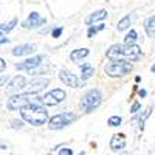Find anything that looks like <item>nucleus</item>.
I'll return each instance as SVG.
<instances>
[{
  "label": "nucleus",
  "mask_w": 155,
  "mask_h": 155,
  "mask_svg": "<svg viewBox=\"0 0 155 155\" xmlns=\"http://www.w3.org/2000/svg\"><path fill=\"white\" fill-rule=\"evenodd\" d=\"M20 116L25 123L34 127H41L48 123V112L41 102H31V104L20 109Z\"/></svg>",
  "instance_id": "obj_1"
},
{
  "label": "nucleus",
  "mask_w": 155,
  "mask_h": 155,
  "mask_svg": "<svg viewBox=\"0 0 155 155\" xmlns=\"http://www.w3.org/2000/svg\"><path fill=\"white\" fill-rule=\"evenodd\" d=\"M31 102H41L42 104V96H37V93H17L12 95L6 101V109L8 110H20L25 106L31 104Z\"/></svg>",
  "instance_id": "obj_2"
},
{
  "label": "nucleus",
  "mask_w": 155,
  "mask_h": 155,
  "mask_svg": "<svg viewBox=\"0 0 155 155\" xmlns=\"http://www.w3.org/2000/svg\"><path fill=\"white\" fill-rule=\"evenodd\" d=\"M132 68H134V65L130 64V61H127V59H115V61H110V62L106 64L104 71L110 78H123V76L130 73Z\"/></svg>",
  "instance_id": "obj_3"
},
{
  "label": "nucleus",
  "mask_w": 155,
  "mask_h": 155,
  "mask_svg": "<svg viewBox=\"0 0 155 155\" xmlns=\"http://www.w3.org/2000/svg\"><path fill=\"white\" fill-rule=\"evenodd\" d=\"M102 102V93L101 90L98 88H92L81 98V102H79V107L84 113H92L93 110H96Z\"/></svg>",
  "instance_id": "obj_4"
},
{
  "label": "nucleus",
  "mask_w": 155,
  "mask_h": 155,
  "mask_svg": "<svg viewBox=\"0 0 155 155\" xmlns=\"http://www.w3.org/2000/svg\"><path fill=\"white\" fill-rule=\"evenodd\" d=\"M78 120V115L73 113V112H62V113H58L54 116L48 118V127L50 130H61V129L70 126L71 123H74Z\"/></svg>",
  "instance_id": "obj_5"
},
{
  "label": "nucleus",
  "mask_w": 155,
  "mask_h": 155,
  "mask_svg": "<svg viewBox=\"0 0 155 155\" xmlns=\"http://www.w3.org/2000/svg\"><path fill=\"white\" fill-rule=\"evenodd\" d=\"M67 98V93H65V90H62V88H53V90H50V92H47L44 96H42V104L44 106H58L61 104L62 101H65Z\"/></svg>",
  "instance_id": "obj_6"
},
{
  "label": "nucleus",
  "mask_w": 155,
  "mask_h": 155,
  "mask_svg": "<svg viewBox=\"0 0 155 155\" xmlns=\"http://www.w3.org/2000/svg\"><path fill=\"white\" fill-rule=\"evenodd\" d=\"M47 23V20L39 14V12H36V11H33L31 14L23 20V23H22V27L23 28H27V30H36V28H41L42 25H45Z\"/></svg>",
  "instance_id": "obj_7"
},
{
  "label": "nucleus",
  "mask_w": 155,
  "mask_h": 155,
  "mask_svg": "<svg viewBox=\"0 0 155 155\" xmlns=\"http://www.w3.org/2000/svg\"><path fill=\"white\" fill-rule=\"evenodd\" d=\"M42 61H44V56L37 54V56H33V58L25 59V61H23V62H20V64H16L14 67H16L17 70H27V71H33V70H36L37 67H41Z\"/></svg>",
  "instance_id": "obj_8"
},
{
  "label": "nucleus",
  "mask_w": 155,
  "mask_h": 155,
  "mask_svg": "<svg viewBox=\"0 0 155 155\" xmlns=\"http://www.w3.org/2000/svg\"><path fill=\"white\" fill-rule=\"evenodd\" d=\"M106 58L109 61L126 59V44H115V45L109 47V50L106 51Z\"/></svg>",
  "instance_id": "obj_9"
},
{
  "label": "nucleus",
  "mask_w": 155,
  "mask_h": 155,
  "mask_svg": "<svg viewBox=\"0 0 155 155\" xmlns=\"http://www.w3.org/2000/svg\"><path fill=\"white\" fill-rule=\"evenodd\" d=\"M59 79L65 84V85H68V87H71V88H78L81 85V79L78 78L74 73H71V71H68V70H61L59 71Z\"/></svg>",
  "instance_id": "obj_10"
},
{
  "label": "nucleus",
  "mask_w": 155,
  "mask_h": 155,
  "mask_svg": "<svg viewBox=\"0 0 155 155\" xmlns=\"http://www.w3.org/2000/svg\"><path fill=\"white\" fill-rule=\"evenodd\" d=\"M48 84H50L48 78H36V79H31L27 85H25V88H27L30 93H39V92H41V90H44Z\"/></svg>",
  "instance_id": "obj_11"
},
{
  "label": "nucleus",
  "mask_w": 155,
  "mask_h": 155,
  "mask_svg": "<svg viewBox=\"0 0 155 155\" xmlns=\"http://www.w3.org/2000/svg\"><path fill=\"white\" fill-rule=\"evenodd\" d=\"M143 58V50H141L137 44L134 45H126V59L130 62H137Z\"/></svg>",
  "instance_id": "obj_12"
},
{
  "label": "nucleus",
  "mask_w": 155,
  "mask_h": 155,
  "mask_svg": "<svg viewBox=\"0 0 155 155\" xmlns=\"http://www.w3.org/2000/svg\"><path fill=\"white\" fill-rule=\"evenodd\" d=\"M126 143L127 141H126V135L124 134H115L110 138V149L113 152H120V150H123L126 147Z\"/></svg>",
  "instance_id": "obj_13"
},
{
  "label": "nucleus",
  "mask_w": 155,
  "mask_h": 155,
  "mask_svg": "<svg viewBox=\"0 0 155 155\" xmlns=\"http://www.w3.org/2000/svg\"><path fill=\"white\" fill-rule=\"evenodd\" d=\"M36 51V45L34 44H23V45H17L11 50V54L12 56H28L31 53Z\"/></svg>",
  "instance_id": "obj_14"
},
{
  "label": "nucleus",
  "mask_w": 155,
  "mask_h": 155,
  "mask_svg": "<svg viewBox=\"0 0 155 155\" xmlns=\"http://www.w3.org/2000/svg\"><path fill=\"white\" fill-rule=\"evenodd\" d=\"M107 16H109L107 9H98V11L92 12L90 16L85 17V25H87V27H90V25H93L95 22H101V20L107 19Z\"/></svg>",
  "instance_id": "obj_15"
},
{
  "label": "nucleus",
  "mask_w": 155,
  "mask_h": 155,
  "mask_svg": "<svg viewBox=\"0 0 155 155\" xmlns=\"http://www.w3.org/2000/svg\"><path fill=\"white\" fill-rule=\"evenodd\" d=\"M25 85H27V79H25L22 74H17V76H14L9 81L8 90H9V92H19V90L25 88Z\"/></svg>",
  "instance_id": "obj_16"
},
{
  "label": "nucleus",
  "mask_w": 155,
  "mask_h": 155,
  "mask_svg": "<svg viewBox=\"0 0 155 155\" xmlns=\"http://www.w3.org/2000/svg\"><path fill=\"white\" fill-rule=\"evenodd\" d=\"M90 54V50L88 48H76L70 53V61L71 62H79L81 59L87 58Z\"/></svg>",
  "instance_id": "obj_17"
},
{
  "label": "nucleus",
  "mask_w": 155,
  "mask_h": 155,
  "mask_svg": "<svg viewBox=\"0 0 155 155\" xmlns=\"http://www.w3.org/2000/svg\"><path fill=\"white\" fill-rule=\"evenodd\" d=\"M93 74H95V68H93L92 64H88V62L82 64V65H81V81L90 79Z\"/></svg>",
  "instance_id": "obj_18"
},
{
  "label": "nucleus",
  "mask_w": 155,
  "mask_h": 155,
  "mask_svg": "<svg viewBox=\"0 0 155 155\" xmlns=\"http://www.w3.org/2000/svg\"><path fill=\"white\" fill-rule=\"evenodd\" d=\"M19 23V20L14 17V19H11L9 22L6 23H0V36H3V34H8L9 31H12L16 28V25Z\"/></svg>",
  "instance_id": "obj_19"
},
{
  "label": "nucleus",
  "mask_w": 155,
  "mask_h": 155,
  "mask_svg": "<svg viewBox=\"0 0 155 155\" xmlns=\"http://www.w3.org/2000/svg\"><path fill=\"white\" fill-rule=\"evenodd\" d=\"M144 30H146V33H147L149 37L155 39V16H150V17L146 19V22H144Z\"/></svg>",
  "instance_id": "obj_20"
},
{
  "label": "nucleus",
  "mask_w": 155,
  "mask_h": 155,
  "mask_svg": "<svg viewBox=\"0 0 155 155\" xmlns=\"http://www.w3.org/2000/svg\"><path fill=\"white\" fill-rule=\"evenodd\" d=\"M130 23H132V17H130V16H124V17L118 22L116 28H118V31H126V30L130 28Z\"/></svg>",
  "instance_id": "obj_21"
},
{
  "label": "nucleus",
  "mask_w": 155,
  "mask_h": 155,
  "mask_svg": "<svg viewBox=\"0 0 155 155\" xmlns=\"http://www.w3.org/2000/svg\"><path fill=\"white\" fill-rule=\"evenodd\" d=\"M104 28H106V25H102V23H99V25H90L88 30H87V37H88V39L95 37L99 31H102Z\"/></svg>",
  "instance_id": "obj_22"
},
{
  "label": "nucleus",
  "mask_w": 155,
  "mask_h": 155,
  "mask_svg": "<svg viewBox=\"0 0 155 155\" xmlns=\"http://www.w3.org/2000/svg\"><path fill=\"white\" fill-rule=\"evenodd\" d=\"M137 39H138V33L135 30H130L124 37V44L126 45H134V44H137Z\"/></svg>",
  "instance_id": "obj_23"
},
{
  "label": "nucleus",
  "mask_w": 155,
  "mask_h": 155,
  "mask_svg": "<svg viewBox=\"0 0 155 155\" xmlns=\"http://www.w3.org/2000/svg\"><path fill=\"white\" fill-rule=\"evenodd\" d=\"M121 123H123V118L118 116V115H113V116H110V118L107 120V124L110 127H118V126H121Z\"/></svg>",
  "instance_id": "obj_24"
},
{
  "label": "nucleus",
  "mask_w": 155,
  "mask_h": 155,
  "mask_svg": "<svg viewBox=\"0 0 155 155\" xmlns=\"http://www.w3.org/2000/svg\"><path fill=\"white\" fill-rule=\"evenodd\" d=\"M150 112H152V107H147V109H146V112H144V115H141V116H140V129H141V130L144 129L146 118H147V116L150 115Z\"/></svg>",
  "instance_id": "obj_25"
},
{
  "label": "nucleus",
  "mask_w": 155,
  "mask_h": 155,
  "mask_svg": "<svg viewBox=\"0 0 155 155\" xmlns=\"http://www.w3.org/2000/svg\"><path fill=\"white\" fill-rule=\"evenodd\" d=\"M11 124H12V129H22L23 127V120H12Z\"/></svg>",
  "instance_id": "obj_26"
},
{
  "label": "nucleus",
  "mask_w": 155,
  "mask_h": 155,
  "mask_svg": "<svg viewBox=\"0 0 155 155\" xmlns=\"http://www.w3.org/2000/svg\"><path fill=\"white\" fill-rule=\"evenodd\" d=\"M62 33H64V28L62 27H58V28H54L53 31H51V36H53V37H61Z\"/></svg>",
  "instance_id": "obj_27"
},
{
  "label": "nucleus",
  "mask_w": 155,
  "mask_h": 155,
  "mask_svg": "<svg viewBox=\"0 0 155 155\" xmlns=\"http://www.w3.org/2000/svg\"><path fill=\"white\" fill-rule=\"evenodd\" d=\"M58 153H59V155H71V153H73V150H71L70 147H64V149L58 150Z\"/></svg>",
  "instance_id": "obj_28"
},
{
  "label": "nucleus",
  "mask_w": 155,
  "mask_h": 155,
  "mask_svg": "<svg viewBox=\"0 0 155 155\" xmlns=\"http://www.w3.org/2000/svg\"><path fill=\"white\" fill-rule=\"evenodd\" d=\"M140 109H141V104H140V102H134L132 107H130V113H137Z\"/></svg>",
  "instance_id": "obj_29"
},
{
  "label": "nucleus",
  "mask_w": 155,
  "mask_h": 155,
  "mask_svg": "<svg viewBox=\"0 0 155 155\" xmlns=\"http://www.w3.org/2000/svg\"><path fill=\"white\" fill-rule=\"evenodd\" d=\"M6 68V61L3 58H0V71H3Z\"/></svg>",
  "instance_id": "obj_30"
},
{
  "label": "nucleus",
  "mask_w": 155,
  "mask_h": 155,
  "mask_svg": "<svg viewBox=\"0 0 155 155\" xmlns=\"http://www.w3.org/2000/svg\"><path fill=\"white\" fill-rule=\"evenodd\" d=\"M8 82V76H0V87H3Z\"/></svg>",
  "instance_id": "obj_31"
},
{
  "label": "nucleus",
  "mask_w": 155,
  "mask_h": 155,
  "mask_svg": "<svg viewBox=\"0 0 155 155\" xmlns=\"http://www.w3.org/2000/svg\"><path fill=\"white\" fill-rule=\"evenodd\" d=\"M138 95H140V98H146V95H147V92H146V90H144V88H140V90H138Z\"/></svg>",
  "instance_id": "obj_32"
},
{
  "label": "nucleus",
  "mask_w": 155,
  "mask_h": 155,
  "mask_svg": "<svg viewBox=\"0 0 155 155\" xmlns=\"http://www.w3.org/2000/svg\"><path fill=\"white\" fill-rule=\"evenodd\" d=\"M5 44H9V39L8 37H0V47L5 45Z\"/></svg>",
  "instance_id": "obj_33"
},
{
  "label": "nucleus",
  "mask_w": 155,
  "mask_h": 155,
  "mask_svg": "<svg viewBox=\"0 0 155 155\" xmlns=\"http://www.w3.org/2000/svg\"><path fill=\"white\" fill-rule=\"evenodd\" d=\"M6 149H8V144H5V143L0 141V150H6Z\"/></svg>",
  "instance_id": "obj_34"
},
{
  "label": "nucleus",
  "mask_w": 155,
  "mask_h": 155,
  "mask_svg": "<svg viewBox=\"0 0 155 155\" xmlns=\"http://www.w3.org/2000/svg\"><path fill=\"white\" fill-rule=\"evenodd\" d=\"M150 71H152V73H155V64H153V65L150 67Z\"/></svg>",
  "instance_id": "obj_35"
}]
</instances>
